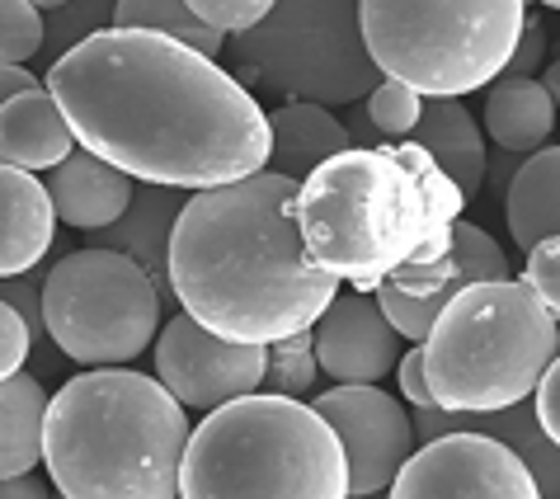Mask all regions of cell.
Wrapping results in <instances>:
<instances>
[{"label": "cell", "instance_id": "obj_40", "mask_svg": "<svg viewBox=\"0 0 560 499\" xmlns=\"http://www.w3.org/2000/svg\"><path fill=\"white\" fill-rule=\"evenodd\" d=\"M541 5H547V10H560V0H541Z\"/></svg>", "mask_w": 560, "mask_h": 499}, {"label": "cell", "instance_id": "obj_25", "mask_svg": "<svg viewBox=\"0 0 560 499\" xmlns=\"http://www.w3.org/2000/svg\"><path fill=\"white\" fill-rule=\"evenodd\" d=\"M316 372H320V358H316V325L311 330H298L288 339H273L269 345V382L273 392H288V396H306L316 386Z\"/></svg>", "mask_w": 560, "mask_h": 499}, {"label": "cell", "instance_id": "obj_4", "mask_svg": "<svg viewBox=\"0 0 560 499\" xmlns=\"http://www.w3.org/2000/svg\"><path fill=\"white\" fill-rule=\"evenodd\" d=\"M189 405L161 378L90 368L52 396L48 480L67 499H175L189 452Z\"/></svg>", "mask_w": 560, "mask_h": 499}, {"label": "cell", "instance_id": "obj_33", "mask_svg": "<svg viewBox=\"0 0 560 499\" xmlns=\"http://www.w3.org/2000/svg\"><path fill=\"white\" fill-rule=\"evenodd\" d=\"M396 378H400V396L410 405H439L433 401V386H429V368H424V345H415L400 353L396 363Z\"/></svg>", "mask_w": 560, "mask_h": 499}, {"label": "cell", "instance_id": "obj_23", "mask_svg": "<svg viewBox=\"0 0 560 499\" xmlns=\"http://www.w3.org/2000/svg\"><path fill=\"white\" fill-rule=\"evenodd\" d=\"M504 217L518 250H533L541 236H560V147H541L513 170Z\"/></svg>", "mask_w": 560, "mask_h": 499}, {"label": "cell", "instance_id": "obj_18", "mask_svg": "<svg viewBox=\"0 0 560 499\" xmlns=\"http://www.w3.org/2000/svg\"><path fill=\"white\" fill-rule=\"evenodd\" d=\"M75 142L81 137H75L67 108L48 85H34L24 95L5 100V114H0V155H5V165L52 170L75 151Z\"/></svg>", "mask_w": 560, "mask_h": 499}, {"label": "cell", "instance_id": "obj_15", "mask_svg": "<svg viewBox=\"0 0 560 499\" xmlns=\"http://www.w3.org/2000/svg\"><path fill=\"white\" fill-rule=\"evenodd\" d=\"M48 189L61 212V222L75 231H104L114 227L128 202L137 198V179L128 170H118L114 161H104L90 147L71 151L61 165L48 170Z\"/></svg>", "mask_w": 560, "mask_h": 499}, {"label": "cell", "instance_id": "obj_13", "mask_svg": "<svg viewBox=\"0 0 560 499\" xmlns=\"http://www.w3.org/2000/svg\"><path fill=\"white\" fill-rule=\"evenodd\" d=\"M406 353V335L382 311L377 292H339L316 321V358L330 382H382Z\"/></svg>", "mask_w": 560, "mask_h": 499}, {"label": "cell", "instance_id": "obj_21", "mask_svg": "<svg viewBox=\"0 0 560 499\" xmlns=\"http://www.w3.org/2000/svg\"><path fill=\"white\" fill-rule=\"evenodd\" d=\"M48 410L52 396L43 392V382L10 372L0 386V480L38 472V462L48 457Z\"/></svg>", "mask_w": 560, "mask_h": 499}, {"label": "cell", "instance_id": "obj_29", "mask_svg": "<svg viewBox=\"0 0 560 499\" xmlns=\"http://www.w3.org/2000/svg\"><path fill=\"white\" fill-rule=\"evenodd\" d=\"M198 10V20H208L222 34H250L255 24H264L273 14L278 0H189Z\"/></svg>", "mask_w": 560, "mask_h": 499}, {"label": "cell", "instance_id": "obj_6", "mask_svg": "<svg viewBox=\"0 0 560 499\" xmlns=\"http://www.w3.org/2000/svg\"><path fill=\"white\" fill-rule=\"evenodd\" d=\"M556 353V311L527 278L462 288L424 339L433 401L447 410H500L527 401Z\"/></svg>", "mask_w": 560, "mask_h": 499}, {"label": "cell", "instance_id": "obj_30", "mask_svg": "<svg viewBox=\"0 0 560 499\" xmlns=\"http://www.w3.org/2000/svg\"><path fill=\"white\" fill-rule=\"evenodd\" d=\"M523 278L541 292V302L560 316V236H541L533 250H527Z\"/></svg>", "mask_w": 560, "mask_h": 499}, {"label": "cell", "instance_id": "obj_2", "mask_svg": "<svg viewBox=\"0 0 560 499\" xmlns=\"http://www.w3.org/2000/svg\"><path fill=\"white\" fill-rule=\"evenodd\" d=\"M298 194L302 184L278 170L189 194L170 241V283L208 330L273 345L311 330L339 298V278L306 250Z\"/></svg>", "mask_w": 560, "mask_h": 499}, {"label": "cell", "instance_id": "obj_35", "mask_svg": "<svg viewBox=\"0 0 560 499\" xmlns=\"http://www.w3.org/2000/svg\"><path fill=\"white\" fill-rule=\"evenodd\" d=\"M541 57H547V34H541V24L527 14V24H523V38H518V53H513L509 61V71L513 76H533L541 67Z\"/></svg>", "mask_w": 560, "mask_h": 499}, {"label": "cell", "instance_id": "obj_38", "mask_svg": "<svg viewBox=\"0 0 560 499\" xmlns=\"http://www.w3.org/2000/svg\"><path fill=\"white\" fill-rule=\"evenodd\" d=\"M541 85L551 90V100H556V108H560V57H556L551 67H547V76H541Z\"/></svg>", "mask_w": 560, "mask_h": 499}, {"label": "cell", "instance_id": "obj_10", "mask_svg": "<svg viewBox=\"0 0 560 499\" xmlns=\"http://www.w3.org/2000/svg\"><path fill=\"white\" fill-rule=\"evenodd\" d=\"M396 499H537L541 486L518 448L494 433L453 429L410 452L400 466Z\"/></svg>", "mask_w": 560, "mask_h": 499}, {"label": "cell", "instance_id": "obj_37", "mask_svg": "<svg viewBox=\"0 0 560 499\" xmlns=\"http://www.w3.org/2000/svg\"><path fill=\"white\" fill-rule=\"evenodd\" d=\"M34 71L24 67V61H5V100L10 95H24V90H34Z\"/></svg>", "mask_w": 560, "mask_h": 499}, {"label": "cell", "instance_id": "obj_3", "mask_svg": "<svg viewBox=\"0 0 560 499\" xmlns=\"http://www.w3.org/2000/svg\"><path fill=\"white\" fill-rule=\"evenodd\" d=\"M462 208V184L410 137L330 155L298 194L311 259L358 292H377L400 264L453 255Z\"/></svg>", "mask_w": 560, "mask_h": 499}, {"label": "cell", "instance_id": "obj_24", "mask_svg": "<svg viewBox=\"0 0 560 499\" xmlns=\"http://www.w3.org/2000/svg\"><path fill=\"white\" fill-rule=\"evenodd\" d=\"M118 28H155V34H170V38H184L203 53H222V43L231 34L212 28L208 20H198V10L189 0H118V14H114Z\"/></svg>", "mask_w": 560, "mask_h": 499}, {"label": "cell", "instance_id": "obj_12", "mask_svg": "<svg viewBox=\"0 0 560 499\" xmlns=\"http://www.w3.org/2000/svg\"><path fill=\"white\" fill-rule=\"evenodd\" d=\"M155 378L175 392L189 410H217V405L259 392L269 378V345H241L208 330L198 316L165 321L155 339Z\"/></svg>", "mask_w": 560, "mask_h": 499}, {"label": "cell", "instance_id": "obj_17", "mask_svg": "<svg viewBox=\"0 0 560 499\" xmlns=\"http://www.w3.org/2000/svg\"><path fill=\"white\" fill-rule=\"evenodd\" d=\"M57 202L34 170L5 165L0 170V274H28L48 255L52 227H57Z\"/></svg>", "mask_w": 560, "mask_h": 499}, {"label": "cell", "instance_id": "obj_8", "mask_svg": "<svg viewBox=\"0 0 560 499\" xmlns=\"http://www.w3.org/2000/svg\"><path fill=\"white\" fill-rule=\"evenodd\" d=\"M165 292L114 245H81L43 278V321L61 358L85 368H118L142 358L161 330Z\"/></svg>", "mask_w": 560, "mask_h": 499}, {"label": "cell", "instance_id": "obj_28", "mask_svg": "<svg viewBox=\"0 0 560 499\" xmlns=\"http://www.w3.org/2000/svg\"><path fill=\"white\" fill-rule=\"evenodd\" d=\"M48 48V10L34 0H0V53L5 61H34Z\"/></svg>", "mask_w": 560, "mask_h": 499}, {"label": "cell", "instance_id": "obj_16", "mask_svg": "<svg viewBox=\"0 0 560 499\" xmlns=\"http://www.w3.org/2000/svg\"><path fill=\"white\" fill-rule=\"evenodd\" d=\"M179 194L184 189H175V184H142L137 198L128 202V212L95 236V245H114L142 264L155 278V288L165 292V302L175 298V283H170V241H175V222H179L184 202H189Z\"/></svg>", "mask_w": 560, "mask_h": 499}, {"label": "cell", "instance_id": "obj_19", "mask_svg": "<svg viewBox=\"0 0 560 499\" xmlns=\"http://www.w3.org/2000/svg\"><path fill=\"white\" fill-rule=\"evenodd\" d=\"M273 155L264 170H278L288 179H306L316 165H325L330 155L349 151L353 147V132L349 123H339L330 114V104H316V100H292V104H278L273 114Z\"/></svg>", "mask_w": 560, "mask_h": 499}, {"label": "cell", "instance_id": "obj_9", "mask_svg": "<svg viewBox=\"0 0 560 499\" xmlns=\"http://www.w3.org/2000/svg\"><path fill=\"white\" fill-rule=\"evenodd\" d=\"M241 71L316 104L372 95L386 76L363 38V0H278L250 34H236Z\"/></svg>", "mask_w": 560, "mask_h": 499}, {"label": "cell", "instance_id": "obj_39", "mask_svg": "<svg viewBox=\"0 0 560 499\" xmlns=\"http://www.w3.org/2000/svg\"><path fill=\"white\" fill-rule=\"evenodd\" d=\"M34 5H38V10H61L67 0H34Z\"/></svg>", "mask_w": 560, "mask_h": 499}, {"label": "cell", "instance_id": "obj_32", "mask_svg": "<svg viewBox=\"0 0 560 499\" xmlns=\"http://www.w3.org/2000/svg\"><path fill=\"white\" fill-rule=\"evenodd\" d=\"M34 274V269H28ZM28 274H5V283H0V292H5L10 306L24 311V321L34 325V339L48 335V321H43V283H34Z\"/></svg>", "mask_w": 560, "mask_h": 499}, {"label": "cell", "instance_id": "obj_7", "mask_svg": "<svg viewBox=\"0 0 560 499\" xmlns=\"http://www.w3.org/2000/svg\"><path fill=\"white\" fill-rule=\"evenodd\" d=\"M523 24L527 0H363L372 61L429 100H457L500 81Z\"/></svg>", "mask_w": 560, "mask_h": 499}, {"label": "cell", "instance_id": "obj_5", "mask_svg": "<svg viewBox=\"0 0 560 499\" xmlns=\"http://www.w3.org/2000/svg\"><path fill=\"white\" fill-rule=\"evenodd\" d=\"M184 499H339L349 457L335 425L298 396H236L208 410L184 452Z\"/></svg>", "mask_w": 560, "mask_h": 499}, {"label": "cell", "instance_id": "obj_26", "mask_svg": "<svg viewBox=\"0 0 560 499\" xmlns=\"http://www.w3.org/2000/svg\"><path fill=\"white\" fill-rule=\"evenodd\" d=\"M118 0H67L61 10H48V57L57 61L61 53H71L75 43H85L90 34L114 24Z\"/></svg>", "mask_w": 560, "mask_h": 499}, {"label": "cell", "instance_id": "obj_36", "mask_svg": "<svg viewBox=\"0 0 560 499\" xmlns=\"http://www.w3.org/2000/svg\"><path fill=\"white\" fill-rule=\"evenodd\" d=\"M48 490H57V486H52V480L43 486V480H34V472H24V476H10V480H5V495H10V499H24V495H28V499H38V495H48Z\"/></svg>", "mask_w": 560, "mask_h": 499}, {"label": "cell", "instance_id": "obj_31", "mask_svg": "<svg viewBox=\"0 0 560 499\" xmlns=\"http://www.w3.org/2000/svg\"><path fill=\"white\" fill-rule=\"evenodd\" d=\"M34 345H38L34 325L24 321L20 306L5 302V311H0V368H5V378L24 368V358H28V349H34Z\"/></svg>", "mask_w": 560, "mask_h": 499}, {"label": "cell", "instance_id": "obj_27", "mask_svg": "<svg viewBox=\"0 0 560 499\" xmlns=\"http://www.w3.org/2000/svg\"><path fill=\"white\" fill-rule=\"evenodd\" d=\"M368 118L382 137L400 142V137H410L419 128V118H424V95H419L415 85L396 81V76H386V81L368 95Z\"/></svg>", "mask_w": 560, "mask_h": 499}, {"label": "cell", "instance_id": "obj_22", "mask_svg": "<svg viewBox=\"0 0 560 499\" xmlns=\"http://www.w3.org/2000/svg\"><path fill=\"white\" fill-rule=\"evenodd\" d=\"M415 142L433 151V161L462 184L466 198L480 194V184H486V132L462 100H429Z\"/></svg>", "mask_w": 560, "mask_h": 499}, {"label": "cell", "instance_id": "obj_11", "mask_svg": "<svg viewBox=\"0 0 560 499\" xmlns=\"http://www.w3.org/2000/svg\"><path fill=\"white\" fill-rule=\"evenodd\" d=\"M311 405L330 419L345 443L349 495H392L400 466L419 443L406 401L386 396L377 382H335L330 392L311 396Z\"/></svg>", "mask_w": 560, "mask_h": 499}, {"label": "cell", "instance_id": "obj_14", "mask_svg": "<svg viewBox=\"0 0 560 499\" xmlns=\"http://www.w3.org/2000/svg\"><path fill=\"white\" fill-rule=\"evenodd\" d=\"M453 429H480V433L504 439L509 448H518L527 457V466H533L541 495L560 499V443L547 433V425H541L533 396L518 401V405H500V410H447V405H415L419 443L439 439V433H453Z\"/></svg>", "mask_w": 560, "mask_h": 499}, {"label": "cell", "instance_id": "obj_34", "mask_svg": "<svg viewBox=\"0 0 560 499\" xmlns=\"http://www.w3.org/2000/svg\"><path fill=\"white\" fill-rule=\"evenodd\" d=\"M533 401H537V415H541V425H547V433L560 443V353L551 358V368L541 372Z\"/></svg>", "mask_w": 560, "mask_h": 499}, {"label": "cell", "instance_id": "obj_1", "mask_svg": "<svg viewBox=\"0 0 560 499\" xmlns=\"http://www.w3.org/2000/svg\"><path fill=\"white\" fill-rule=\"evenodd\" d=\"M43 85L81 147L142 184L212 189L269 165L273 123L217 57L155 28L108 24L61 53Z\"/></svg>", "mask_w": 560, "mask_h": 499}, {"label": "cell", "instance_id": "obj_20", "mask_svg": "<svg viewBox=\"0 0 560 499\" xmlns=\"http://www.w3.org/2000/svg\"><path fill=\"white\" fill-rule=\"evenodd\" d=\"M486 132L494 137V147H504L509 155L513 151H541L547 137L556 128V100L551 90L537 81V76H513L504 71L500 81H490L486 90Z\"/></svg>", "mask_w": 560, "mask_h": 499}]
</instances>
